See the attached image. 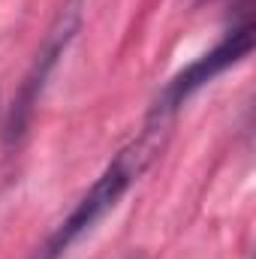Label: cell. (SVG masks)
<instances>
[{
    "mask_svg": "<svg viewBox=\"0 0 256 259\" xmlns=\"http://www.w3.org/2000/svg\"><path fill=\"white\" fill-rule=\"evenodd\" d=\"M166 127H169V121H154L151 118V124L145 127V133L115 154V160L103 169V175L91 184V190L81 196L78 205L69 211V217L55 229V235L46 244L42 259H61L78 238L94 232V226L121 202V196L127 193L130 187L139 181V175L154 163V157L163 148Z\"/></svg>",
    "mask_w": 256,
    "mask_h": 259,
    "instance_id": "6da1fadb",
    "label": "cell"
},
{
    "mask_svg": "<svg viewBox=\"0 0 256 259\" xmlns=\"http://www.w3.org/2000/svg\"><path fill=\"white\" fill-rule=\"evenodd\" d=\"M253 52V24L250 18H244L241 24H235L211 52H205L199 61H193L190 66H184L160 94L151 118L154 121H172V115L190 100L199 88H205L208 81H214L217 75H223L226 69H232L235 64H241L247 55Z\"/></svg>",
    "mask_w": 256,
    "mask_h": 259,
    "instance_id": "7a4b0ae2",
    "label": "cell"
},
{
    "mask_svg": "<svg viewBox=\"0 0 256 259\" xmlns=\"http://www.w3.org/2000/svg\"><path fill=\"white\" fill-rule=\"evenodd\" d=\"M81 6H84L81 0H64V3H61L55 21H52V27H49V36H46V42H42V49H39V55H36V61H33V69L27 72V78H24V84H21V97H18V103H15V109H12L9 130H6V139H9V142H15V139L27 130V121H30V115H33V106L39 103V94H42V88H46L52 69L58 66V58L66 52V46L75 39V33H78V27H81Z\"/></svg>",
    "mask_w": 256,
    "mask_h": 259,
    "instance_id": "3957f363",
    "label": "cell"
}]
</instances>
